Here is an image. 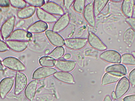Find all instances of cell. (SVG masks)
Wrapping results in <instances>:
<instances>
[{"label":"cell","mask_w":135,"mask_h":101,"mask_svg":"<svg viewBox=\"0 0 135 101\" xmlns=\"http://www.w3.org/2000/svg\"><path fill=\"white\" fill-rule=\"evenodd\" d=\"M26 75L21 72H17L15 78V94L18 95L22 93L27 84Z\"/></svg>","instance_id":"277c9868"},{"label":"cell","mask_w":135,"mask_h":101,"mask_svg":"<svg viewBox=\"0 0 135 101\" xmlns=\"http://www.w3.org/2000/svg\"><path fill=\"white\" fill-rule=\"evenodd\" d=\"M121 62L125 65L134 66L135 59L132 54L125 53L121 56Z\"/></svg>","instance_id":"83f0119b"},{"label":"cell","mask_w":135,"mask_h":101,"mask_svg":"<svg viewBox=\"0 0 135 101\" xmlns=\"http://www.w3.org/2000/svg\"><path fill=\"white\" fill-rule=\"evenodd\" d=\"M54 77L59 81L68 84H73L75 83L73 75L68 72L58 71L54 74Z\"/></svg>","instance_id":"7402d4cb"},{"label":"cell","mask_w":135,"mask_h":101,"mask_svg":"<svg viewBox=\"0 0 135 101\" xmlns=\"http://www.w3.org/2000/svg\"><path fill=\"white\" fill-rule=\"evenodd\" d=\"M100 58L110 63L120 64L121 62V56L119 52L114 50H108L102 52Z\"/></svg>","instance_id":"8992f818"},{"label":"cell","mask_w":135,"mask_h":101,"mask_svg":"<svg viewBox=\"0 0 135 101\" xmlns=\"http://www.w3.org/2000/svg\"><path fill=\"white\" fill-rule=\"evenodd\" d=\"M123 101H135V94L125 97L124 98Z\"/></svg>","instance_id":"74e56055"},{"label":"cell","mask_w":135,"mask_h":101,"mask_svg":"<svg viewBox=\"0 0 135 101\" xmlns=\"http://www.w3.org/2000/svg\"><path fill=\"white\" fill-rule=\"evenodd\" d=\"M46 35L48 40L54 46L62 47L65 45V40L61 35L51 30L46 32Z\"/></svg>","instance_id":"7c38bea8"},{"label":"cell","mask_w":135,"mask_h":101,"mask_svg":"<svg viewBox=\"0 0 135 101\" xmlns=\"http://www.w3.org/2000/svg\"><path fill=\"white\" fill-rule=\"evenodd\" d=\"M130 83L127 78L123 77L119 81L116 87L115 94L116 99H119L129 90Z\"/></svg>","instance_id":"5b68a950"},{"label":"cell","mask_w":135,"mask_h":101,"mask_svg":"<svg viewBox=\"0 0 135 101\" xmlns=\"http://www.w3.org/2000/svg\"><path fill=\"white\" fill-rule=\"evenodd\" d=\"M49 52H50V50H46V54H48Z\"/></svg>","instance_id":"bcb514c9"},{"label":"cell","mask_w":135,"mask_h":101,"mask_svg":"<svg viewBox=\"0 0 135 101\" xmlns=\"http://www.w3.org/2000/svg\"><path fill=\"white\" fill-rule=\"evenodd\" d=\"M74 2V0H65L64 1V5L66 8L69 9Z\"/></svg>","instance_id":"8d00e7d4"},{"label":"cell","mask_w":135,"mask_h":101,"mask_svg":"<svg viewBox=\"0 0 135 101\" xmlns=\"http://www.w3.org/2000/svg\"><path fill=\"white\" fill-rule=\"evenodd\" d=\"M132 55L134 56V57L135 59V51H133L132 52Z\"/></svg>","instance_id":"f6af8a7d"},{"label":"cell","mask_w":135,"mask_h":101,"mask_svg":"<svg viewBox=\"0 0 135 101\" xmlns=\"http://www.w3.org/2000/svg\"><path fill=\"white\" fill-rule=\"evenodd\" d=\"M8 47L6 43L2 40H0V52H4L9 50Z\"/></svg>","instance_id":"e575fe53"},{"label":"cell","mask_w":135,"mask_h":101,"mask_svg":"<svg viewBox=\"0 0 135 101\" xmlns=\"http://www.w3.org/2000/svg\"><path fill=\"white\" fill-rule=\"evenodd\" d=\"M70 19L68 13L62 16L55 24L53 27V31L59 32L64 30L70 23Z\"/></svg>","instance_id":"9a60e30c"},{"label":"cell","mask_w":135,"mask_h":101,"mask_svg":"<svg viewBox=\"0 0 135 101\" xmlns=\"http://www.w3.org/2000/svg\"><path fill=\"white\" fill-rule=\"evenodd\" d=\"M10 4L13 7L18 9H22L26 7V2L22 0H11Z\"/></svg>","instance_id":"4dcf8cb0"},{"label":"cell","mask_w":135,"mask_h":101,"mask_svg":"<svg viewBox=\"0 0 135 101\" xmlns=\"http://www.w3.org/2000/svg\"><path fill=\"white\" fill-rule=\"evenodd\" d=\"M128 79L130 82V84L132 86L134 87L135 86V68L132 70L128 76Z\"/></svg>","instance_id":"d6a6232c"},{"label":"cell","mask_w":135,"mask_h":101,"mask_svg":"<svg viewBox=\"0 0 135 101\" xmlns=\"http://www.w3.org/2000/svg\"><path fill=\"white\" fill-rule=\"evenodd\" d=\"M104 101H112L109 95H107L105 98Z\"/></svg>","instance_id":"f35d334b"},{"label":"cell","mask_w":135,"mask_h":101,"mask_svg":"<svg viewBox=\"0 0 135 101\" xmlns=\"http://www.w3.org/2000/svg\"><path fill=\"white\" fill-rule=\"evenodd\" d=\"M65 50L62 47H56L48 55V56L54 60H58L65 54Z\"/></svg>","instance_id":"4316f807"},{"label":"cell","mask_w":135,"mask_h":101,"mask_svg":"<svg viewBox=\"0 0 135 101\" xmlns=\"http://www.w3.org/2000/svg\"><path fill=\"white\" fill-rule=\"evenodd\" d=\"M89 44L95 50L103 51L107 50V47L102 40L93 32H90L88 36Z\"/></svg>","instance_id":"8fae6325"},{"label":"cell","mask_w":135,"mask_h":101,"mask_svg":"<svg viewBox=\"0 0 135 101\" xmlns=\"http://www.w3.org/2000/svg\"><path fill=\"white\" fill-rule=\"evenodd\" d=\"M86 1L85 0H76L74 2V8L78 13H82L84 10Z\"/></svg>","instance_id":"f546056e"},{"label":"cell","mask_w":135,"mask_h":101,"mask_svg":"<svg viewBox=\"0 0 135 101\" xmlns=\"http://www.w3.org/2000/svg\"><path fill=\"white\" fill-rule=\"evenodd\" d=\"M13 78H6L3 79L0 82V97L4 99L11 91L14 84Z\"/></svg>","instance_id":"ba28073f"},{"label":"cell","mask_w":135,"mask_h":101,"mask_svg":"<svg viewBox=\"0 0 135 101\" xmlns=\"http://www.w3.org/2000/svg\"><path fill=\"white\" fill-rule=\"evenodd\" d=\"M3 39V38H2V36L1 35V29H0V40H2Z\"/></svg>","instance_id":"ee69618b"},{"label":"cell","mask_w":135,"mask_h":101,"mask_svg":"<svg viewBox=\"0 0 135 101\" xmlns=\"http://www.w3.org/2000/svg\"><path fill=\"white\" fill-rule=\"evenodd\" d=\"M75 62L68 60H57L55 61V66L59 70L63 72H70L74 69Z\"/></svg>","instance_id":"5bb4252c"},{"label":"cell","mask_w":135,"mask_h":101,"mask_svg":"<svg viewBox=\"0 0 135 101\" xmlns=\"http://www.w3.org/2000/svg\"><path fill=\"white\" fill-rule=\"evenodd\" d=\"M38 82L36 80H33L30 82L27 85L25 90V94L28 100L33 101L35 96Z\"/></svg>","instance_id":"d6986e66"},{"label":"cell","mask_w":135,"mask_h":101,"mask_svg":"<svg viewBox=\"0 0 135 101\" xmlns=\"http://www.w3.org/2000/svg\"><path fill=\"white\" fill-rule=\"evenodd\" d=\"M83 17L89 25L93 27H95L96 21L94 12L93 4L92 2L88 4L85 7L83 12Z\"/></svg>","instance_id":"4fadbf2b"},{"label":"cell","mask_w":135,"mask_h":101,"mask_svg":"<svg viewBox=\"0 0 135 101\" xmlns=\"http://www.w3.org/2000/svg\"><path fill=\"white\" fill-rule=\"evenodd\" d=\"M36 14L38 18L41 21L46 23H54L57 20V18L55 17L44 11L41 8L37 9Z\"/></svg>","instance_id":"ffe728a7"},{"label":"cell","mask_w":135,"mask_h":101,"mask_svg":"<svg viewBox=\"0 0 135 101\" xmlns=\"http://www.w3.org/2000/svg\"><path fill=\"white\" fill-rule=\"evenodd\" d=\"M32 39L31 33L21 29H17L13 31L9 38V40L26 42H30Z\"/></svg>","instance_id":"7a4b0ae2"},{"label":"cell","mask_w":135,"mask_h":101,"mask_svg":"<svg viewBox=\"0 0 135 101\" xmlns=\"http://www.w3.org/2000/svg\"><path fill=\"white\" fill-rule=\"evenodd\" d=\"M35 7L31 6L21 9L17 13V16L21 19H27L32 16L35 12Z\"/></svg>","instance_id":"603a6c76"},{"label":"cell","mask_w":135,"mask_h":101,"mask_svg":"<svg viewBox=\"0 0 135 101\" xmlns=\"http://www.w3.org/2000/svg\"><path fill=\"white\" fill-rule=\"evenodd\" d=\"M134 4L135 1L134 0L123 1L121 9L123 14L127 18L132 17L134 13Z\"/></svg>","instance_id":"e0dca14e"},{"label":"cell","mask_w":135,"mask_h":101,"mask_svg":"<svg viewBox=\"0 0 135 101\" xmlns=\"http://www.w3.org/2000/svg\"><path fill=\"white\" fill-rule=\"evenodd\" d=\"M87 42V40L86 39L72 38L66 40L65 44L69 49L77 50L85 47Z\"/></svg>","instance_id":"52a82bcc"},{"label":"cell","mask_w":135,"mask_h":101,"mask_svg":"<svg viewBox=\"0 0 135 101\" xmlns=\"http://www.w3.org/2000/svg\"><path fill=\"white\" fill-rule=\"evenodd\" d=\"M15 17L12 16L4 22L2 25L1 31L3 39L5 40L9 38L13 32L15 27Z\"/></svg>","instance_id":"3957f363"},{"label":"cell","mask_w":135,"mask_h":101,"mask_svg":"<svg viewBox=\"0 0 135 101\" xmlns=\"http://www.w3.org/2000/svg\"><path fill=\"white\" fill-rule=\"evenodd\" d=\"M10 4V2L8 0H0V6L1 7H8Z\"/></svg>","instance_id":"d590c367"},{"label":"cell","mask_w":135,"mask_h":101,"mask_svg":"<svg viewBox=\"0 0 135 101\" xmlns=\"http://www.w3.org/2000/svg\"><path fill=\"white\" fill-rule=\"evenodd\" d=\"M71 55L70 54H66L64 56V59H69L71 58Z\"/></svg>","instance_id":"ab89813d"},{"label":"cell","mask_w":135,"mask_h":101,"mask_svg":"<svg viewBox=\"0 0 135 101\" xmlns=\"http://www.w3.org/2000/svg\"><path fill=\"white\" fill-rule=\"evenodd\" d=\"M41 8L50 14L57 16H62L64 12L62 8L55 2L48 1L46 2Z\"/></svg>","instance_id":"9c48e42d"},{"label":"cell","mask_w":135,"mask_h":101,"mask_svg":"<svg viewBox=\"0 0 135 101\" xmlns=\"http://www.w3.org/2000/svg\"><path fill=\"white\" fill-rule=\"evenodd\" d=\"M105 71L107 72H113L123 75H125L127 74L126 68L122 64H115L109 66L106 68Z\"/></svg>","instance_id":"cb8c5ba5"},{"label":"cell","mask_w":135,"mask_h":101,"mask_svg":"<svg viewBox=\"0 0 135 101\" xmlns=\"http://www.w3.org/2000/svg\"><path fill=\"white\" fill-rule=\"evenodd\" d=\"M110 1L112 2H115V3H119V2H123V1H122V0H112V1Z\"/></svg>","instance_id":"60d3db41"},{"label":"cell","mask_w":135,"mask_h":101,"mask_svg":"<svg viewBox=\"0 0 135 101\" xmlns=\"http://www.w3.org/2000/svg\"><path fill=\"white\" fill-rule=\"evenodd\" d=\"M126 21L131 26L132 29L135 32V18L131 17L127 18L126 20Z\"/></svg>","instance_id":"836d02e7"},{"label":"cell","mask_w":135,"mask_h":101,"mask_svg":"<svg viewBox=\"0 0 135 101\" xmlns=\"http://www.w3.org/2000/svg\"><path fill=\"white\" fill-rule=\"evenodd\" d=\"M2 64L4 66L14 71L21 72L26 70V67L21 61L12 56L5 58Z\"/></svg>","instance_id":"6da1fadb"},{"label":"cell","mask_w":135,"mask_h":101,"mask_svg":"<svg viewBox=\"0 0 135 101\" xmlns=\"http://www.w3.org/2000/svg\"><path fill=\"white\" fill-rule=\"evenodd\" d=\"M6 44L9 48L16 52H21L25 50L28 45V42L15 40H6Z\"/></svg>","instance_id":"2e32d148"},{"label":"cell","mask_w":135,"mask_h":101,"mask_svg":"<svg viewBox=\"0 0 135 101\" xmlns=\"http://www.w3.org/2000/svg\"><path fill=\"white\" fill-rule=\"evenodd\" d=\"M3 65H2V62L1 61V60H0V69H2V68H3Z\"/></svg>","instance_id":"7bdbcfd3"},{"label":"cell","mask_w":135,"mask_h":101,"mask_svg":"<svg viewBox=\"0 0 135 101\" xmlns=\"http://www.w3.org/2000/svg\"><path fill=\"white\" fill-rule=\"evenodd\" d=\"M112 96L113 99H114V100L116 99L115 94V92H114V91L112 93Z\"/></svg>","instance_id":"b9f144b4"},{"label":"cell","mask_w":135,"mask_h":101,"mask_svg":"<svg viewBox=\"0 0 135 101\" xmlns=\"http://www.w3.org/2000/svg\"><path fill=\"white\" fill-rule=\"evenodd\" d=\"M123 75L113 72H107L103 77L102 81V85H106L118 82Z\"/></svg>","instance_id":"ac0fdd59"},{"label":"cell","mask_w":135,"mask_h":101,"mask_svg":"<svg viewBox=\"0 0 135 101\" xmlns=\"http://www.w3.org/2000/svg\"><path fill=\"white\" fill-rule=\"evenodd\" d=\"M48 28L46 23L41 21H36L28 28L27 31L31 33L38 34L43 32Z\"/></svg>","instance_id":"44dd1931"},{"label":"cell","mask_w":135,"mask_h":101,"mask_svg":"<svg viewBox=\"0 0 135 101\" xmlns=\"http://www.w3.org/2000/svg\"><path fill=\"white\" fill-rule=\"evenodd\" d=\"M25 1L31 6L35 8L42 7L45 3V1L44 0H26Z\"/></svg>","instance_id":"1f68e13d"},{"label":"cell","mask_w":135,"mask_h":101,"mask_svg":"<svg viewBox=\"0 0 135 101\" xmlns=\"http://www.w3.org/2000/svg\"><path fill=\"white\" fill-rule=\"evenodd\" d=\"M57 72V70L54 68L46 67L39 68L33 73L32 79L35 80L42 79L51 76Z\"/></svg>","instance_id":"30bf717a"},{"label":"cell","mask_w":135,"mask_h":101,"mask_svg":"<svg viewBox=\"0 0 135 101\" xmlns=\"http://www.w3.org/2000/svg\"><path fill=\"white\" fill-rule=\"evenodd\" d=\"M135 39V32L131 28H129L124 32L123 40L128 46H131L133 44Z\"/></svg>","instance_id":"484cf974"},{"label":"cell","mask_w":135,"mask_h":101,"mask_svg":"<svg viewBox=\"0 0 135 101\" xmlns=\"http://www.w3.org/2000/svg\"><path fill=\"white\" fill-rule=\"evenodd\" d=\"M107 0H95L94 1L93 9L94 16L97 17L108 2Z\"/></svg>","instance_id":"d4e9b609"},{"label":"cell","mask_w":135,"mask_h":101,"mask_svg":"<svg viewBox=\"0 0 135 101\" xmlns=\"http://www.w3.org/2000/svg\"><path fill=\"white\" fill-rule=\"evenodd\" d=\"M41 66L46 67H53L54 66L55 61L54 59L49 56H43L39 60Z\"/></svg>","instance_id":"f1b7e54d"}]
</instances>
